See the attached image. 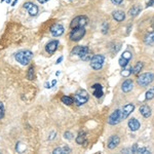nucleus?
Masks as SVG:
<instances>
[{
  "label": "nucleus",
  "instance_id": "nucleus-26",
  "mask_svg": "<svg viewBox=\"0 0 154 154\" xmlns=\"http://www.w3.org/2000/svg\"><path fill=\"white\" fill-rule=\"evenodd\" d=\"M27 78L29 80H33L34 79V67L33 66H30L28 69V72H27Z\"/></svg>",
  "mask_w": 154,
  "mask_h": 154
},
{
  "label": "nucleus",
  "instance_id": "nucleus-19",
  "mask_svg": "<svg viewBox=\"0 0 154 154\" xmlns=\"http://www.w3.org/2000/svg\"><path fill=\"white\" fill-rule=\"evenodd\" d=\"M144 43L147 44V45H153L154 44V32L151 31L148 35L145 36L144 38Z\"/></svg>",
  "mask_w": 154,
  "mask_h": 154
},
{
  "label": "nucleus",
  "instance_id": "nucleus-29",
  "mask_svg": "<svg viewBox=\"0 0 154 154\" xmlns=\"http://www.w3.org/2000/svg\"><path fill=\"white\" fill-rule=\"evenodd\" d=\"M128 62L130 61H128V60H125V59H123V58H121L120 57V59L118 60V63H119V66L120 67H125V66H128Z\"/></svg>",
  "mask_w": 154,
  "mask_h": 154
},
{
  "label": "nucleus",
  "instance_id": "nucleus-30",
  "mask_svg": "<svg viewBox=\"0 0 154 154\" xmlns=\"http://www.w3.org/2000/svg\"><path fill=\"white\" fill-rule=\"evenodd\" d=\"M136 153H142V154H147V153H150V151L148 150L147 148H139L137 149Z\"/></svg>",
  "mask_w": 154,
  "mask_h": 154
},
{
  "label": "nucleus",
  "instance_id": "nucleus-33",
  "mask_svg": "<svg viewBox=\"0 0 154 154\" xmlns=\"http://www.w3.org/2000/svg\"><path fill=\"white\" fill-rule=\"evenodd\" d=\"M108 24L107 23H104L103 24V27H102V32H103V34H107V32H108Z\"/></svg>",
  "mask_w": 154,
  "mask_h": 154
},
{
  "label": "nucleus",
  "instance_id": "nucleus-10",
  "mask_svg": "<svg viewBox=\"0 0 154 154\" xmlns=\"http://www.w3.org/2000/svg\"><path fill=\"white\" fill-rule=\"evenodd\" d=\"M24 8H26L28 11L29 14L31 17H35L37 14H38V6L35 5L32 2H27V3L24 4Z\"/></svg>",
  "mask_w": 154,
  "mask_h": 154
},
{
  "label": "nucleus",
  "instance_id": "nucleus-24",
  "mask_svg": "<svg viewBox=\"0 0 154 154\" xmlns=\"http://www.w3.org/2000/svg\"><path fill=\"white\" fill-rule=\"evenodd\" d=\"M143 67H144V64L142 62H138V63L136 64V66L133 68V74H138L140 71H142Z\"/></svg>",
  "mask_w": 154,
  "mask_h": 154
},
{
  "label": "nucleus",
  "instance_id": "nucleus-39",
  "mask_svg": "<svg viewBox=\"0 0 154 154\" xmlns=\"http://www.w3.org/2000/svg\"><path fill=\"white\" fill-rule=\"evenodd\" d=\"M17 3H18V0H14V1H12L11 2V6H14Z\"/></svg>",
  "mask_w": 154,
  "mask_h": 154
},
{
  "label": "nucleus",
  "instance_id": "nucleus-31",
  "mask_svg": "<svg viewBox=\"0 0 154 154\" xmlns=\"http://www.w3.org/2000/svg\"><path fill=\"white\" fill-rule=\"evenodd\" d=\"M64 138L67 139V140H72L73 139V135H72V133H70V131H66L64 134Z\"/></svg>",
  "mask_w": 154,
  "mask_h": 154
},
{
  "label": "nucleus",
  "instance_id": "nucleus-32",
  "mask_svg": "<svg viewBox=\"0 0 154 154\" xmlns=\"http://www.w3.org/2000/svg\"><path fill=\"white\" fill-rule=\"evenodd\" d=\"M4 116V106L2 104V102H0V119Z\"/></svg>",
  "mask_w": 154,
  "mask_h": 154
},
{
  "label": "nucleus",
  "instance_id": "nucleus-16",
  "mask_svg": "<svg viewBox=\"0 0 154 154\" xmlns=\"http://www.w3.org/2000/svg\"><path fill=\"white\" fill-rule=\"evenodd\" d=\"M140 122H139V120L138 119H136V118H131L128 120V128H130V130L131 131H138L139 128H140Z\"/></svg>",
  "mask_w": 154,
  "mask_h": 154
},
{
  "label": "nucleus",
  "instance_id": "nucleus-6",
  "mask_svg": "<svg viewBox=\"0 0 154 154\" xmlns=\"http://www.w3.org/2000/svg\"><path fill=\"white\" fill-rule=\"evenodd\" d=\"M91 67L94 70H100L104 65V62H105V58L102 54H95L94 57H91Z\"/></svg>",
  "mask_w": 154,
  "mask_h": 154
},
{
  "label": "nucleus",
  "instance_id": "nucleus-2",
  "mask_svg": "<svg viewBox=\"0 0 154 154\" xmlns=\"http://www.w3.org/2000/svg\"><path fill=\"white\" fill-rule=\"evenodd\" d=\"M14 58L21 65H28L33 58V53L31 51H21L16 54Z\"/></svg>",
  "mask_w": 154,
  "mask_h": 154
},
{
  "label": "nucleus",
  "instance_id": "nucleus-17",
  "mask_svg": "<svg viewBox=\"0 0 154 154\" xmlns=\"http://www.w3.org/2000/svg\"><path fill=\"white\" fill-rule=\"evenodd\" d=\"M112 17L116 22H122L125 19V12L122 11H115L112 12Z\"/></svg>",
  "mask_w": 154,
  "mask_h": 154
},
{
  "label": "nucleus",
  "instance_id": "nucleus-41",
  "mask_svg": "<svg viewBox=\"0 0 154 154\" xmlns=\"http://www.w3.org/2000/svg\"><path fill=\"white\" fill-rule=\"evenodd\" d=\"M56 84H57V80H54L53 82H51V85H53V86H54Z\"/></svg>",
  "mask_w": 154,
  "mask_h": 154
},
{
  "label": "nucleus",
  "instance_id": "nucleus-27",
  "mask_svg": "<svg viewBox=\"0 0 154 154\" xmlns=\"http://www.w3.org/2000/svg\"><path fill=\"white\" fill-rule=\"evenodd\" d=\"M146 100H152L154 98V88H151L150 89H148L147 91H146Z\"/></svg>",
  "mask_w": 154,
  "mask_h": 154
},
{
  "label": "nucleus",
  "instance_id": "nucleus-3",
  "mask_svg": "<svg viewBox=\"0 0 154 154\" xmlns=\"http://www.w3.org/2000/svg\"><path fill=\"white\" fill-rule=\"evenodd\" d=\"M89 95L85 89H79L75 93V95L73 97V102L76 104L77 106H82L86 102L88 101Z\"/></svg>",
  "mask_w": 154,
  "mask_h": 154
},
{
  "label": "nucleus",
  "instance_id": "nucleus-42",
  "mask_svg": "<svg viewBox=\"0 0 154 154\" xmlns=\"http://www.w3.org/2000/svg\"><path fill=\"white\" fill-rule=\"evenodd\" d=\"M6 2L7 3H11V0H6Z\"/></svg>",
  "mask_w": 154,
  "mask_h": 154
},
{
  "label": "nucleus",
  "instance_id": "nucleus-7",
  "mask_svg": "<svg viewBox=\"0 0 154 154\" xmlns=\"http://www.w3.org/2000/svg\"><path fill=\"white\" fill-rule=\"evenodd\" d=\"M88 23V19L85 16H79L73 19V21L70 24V28H77V27H85Z\"/></svg>",
  "mask_w": 154,
  "mask_h": 154
},
{
  "label": "nucleus",
  "instance_id": "nucleus-1",
  "mask_svg": "<svg viewBox=\"0 0 154 154\" xmlns=\"http://www.w3.org/2000/svg\"><path fill=\"white\" fill-rule=\"evenodd\" d=\"M72 54H76L80 59H82L83 61H88V60L91 59V54H89V48L88 46L85 45H78L75 46L72 51Z\"/></svg>",
  "mask_w": 154,
  "mask_h": 154
},
{
  "label": "nucleus",
  "instance_id": "nucleus-35",
  "mask_svg": "<svg viewBox=\"0 0 154 154\" xmlns=\"http://www.w3.org/2000/svg\"><path fill=\"white\" fill-rule=\"evenodd\" d=\"M123 0H111V2H112L113 4H115V5H119V4L122 3Z\"/></svg>",
  "mask_w": 154,
  "mask_h": 154
},
{
  "label": "nucleus",
  "instance_id": "nucleus-11",
  "mask_svg": "<svg viewBox=\"0 0 154 154\" xmlns=\"http://www.w3.org/2000/svg\"><path fill=\"white\" fill-rule=\"evenodd\" d=\"M119 143H120V138L118 136H111L108 140V143H107V147L112 150V149H115L117 147Z\"/></svg>",
  "mask_w": 154,
  "mask_h": 154
},
{
  "label": "nucleus",
  "instance_id": "nucleus-36",
  "mask_svg": "<svg viewBox=\"0 0 154 154\" xmlns=\"http://www.w3.org/2000/svg\"><path fill=\"white\" fill-rule=\"evenodd\" d=\"M54 138H56V133H54V131H53V133L51 134V136L48 137V140L51 141V140H54Z\"/></svg>",
  "mask_w": 154,
  "mask_h": 154
},
{
  "label": "nucleus",
  "instance_id": "nucleus-13",
  "mask_svg": "<svg viewBox=\"0 0 154 154\" xmlns=\"http://www.w3.org/2000/svg\"><path fill=\"white\" fill-rule=\"evenodd\" d=\"M58 46H59V41L58 40H51V41H49L48 43L46 44V46H45L46 53L49 54H53L54 51H57Z\"/></svg>",
  "mask_w": 154,
  "mask_h": 154
},
{
  "label": "nucleus",
  "instance_id": "nucleus-25",
  "mask_svg": "<svg viewBox=\"0 0 154 154\" xmlns=\"http://www.w3.org/2000/svg\"><path fill=\"white\" fill-rule=\"evenodd\" d=\"M85 139H86V136L84 133H80L78 136L76 137V143L79 144V145H81V144H83L85 142Z\"/></svg>",
  "mask_w": 154,
  "mask_h": 154
},
{
  "label": "nucleus",
  "instance_id": "nucleus-34",
  "mask_svg": "<svg viewBox=\"0 0 154 154\" xmlns=\"http://www.w3.org/2000/svg\"><path fill=\"white\" fill-rule=\"evenodd\" d=\"M154 4V0H146V7H150Z\"/></svg>",
  "mask_w": 154,
  "mask_h": 154
},
{
  "label": "nucleus",
  "instance_id": "nucleus-38",
  "mask_svg": "<svg viewBox=\"0 0 154 154\" xmlns=\"http://www.w3.org/2000/svg\"><path fill=\"white\" fill-rule=\"evenodd\" d=\"M48 0H38V2L39 3H41V4H43V3H46V2H48Z\"/></svg>",
  "mask_w": 154,
  "mask_h": 154
},
{
  "label": "nucleus",
  "instance_id": "nucleus-20",
  "mask_svg": "<svg viewBox=\"0 0 154 154\" xmlns=\"http://www.w3.org/2000/svg\"><path fill=\"white\" fill-rule=\"evenodd\" d=\"M70 152H71V149L67 147V146H65V147H58L53 151L54 154H64V153H70Z\"/></svg>",
  "mask_w": 154,
  "mask_h": 154
},
{
  "label": "nucleus",
  "instance_id": "nucleus-5",
  "mask_svg": "<svg viewBox=\"0 0 154 154\" xmlns=\"http://www.w3.org/2000/svg\"><path fill=\"white\" fill-rule=\"evenodd\" d=\"M154 81V73L148 72V73L141 74L137 79V82L140 86H147Z\"/></svg>",
  "mask_w": 154,
  "mask_h": 154
},
{
  "label": "nucleus",
  "instance_id": "nucleus-43",
  "mask_svg": "<svg viewBox=\"0 0 154 154\" xmlns=\"http://www.w3.org/2000/svg\"><path fill=\"white\" fill-rule=\"evenodd\" d=\"M3 1H5V0H1V2H3Z\"/></svg>",
  "mask_w": 154,
  "mask_h": 154
},
{
  "label": "nucleus",
  "instance_id": "nucleus-37",
  "mask_svg": "<svg viewBox=\"0 0 154 154\" xmlns=\"http://www.w3.org/2000/svg\"><path fill=\"white\" fill-rule=\"evenodd\" d=\"M62 61H63V57H60V58H59L58 60H57V63H56V64H60Z\"/></svg>",
  "mask_w": 154,
  "mask_h": 154
},
{
  "label": "nucleus",
  "instance_id": "nucleus-15",
  "mask_svg": "<svg viewBox=\"0 0 154 154\" xmlns=\"http://www.w3.org/2000/svg\"><path fill=\"white\" fill-rule=\"evenodd\" d=\"M91 89H93V95L96 97V98H101L103 96V88H102L101 84L96 83L91 86Z\"/></svg>",
  "mask_w": 154,
  "mask_h": 154
},
{
  "label": "nucleus",
  "instance_id": "nucleus-23",
  "mask_svg": "<svg viewBox=\"0 0 154 154\" xmlns=\"http://www.w3.org/2000/svg\"><path fill=\"white\" fill-rule=\"evenodd\" d=\"M62 103L65 104V105H72L73 104V98H71V97H68V96H63L61 99Z\"/></svg>",
  "mask_w": 154,
  "mask_h": 154
},
{
  "label": "nucleus",
  "instance_id": "nucleus-22",
  "mask_svg": "<svg viewBox=\"0 0 154 154\" xmlns=\"http://www.w3.org/2000/svg\"><path fill=\"white\" fill-rule=\"evenodd\" d=\"M133 74V68H131V66H125L123 67L122 71H121V76L123 77H128L130 75H131Z\"/></svg>",
  "mask_w": 154,
  "mask_h": 154
},
{
  "label": "nucleus",
  "instance_id": "nucleus-9",
  "mask_svg": "<svg viewBox=\"0 0 154 154\" xmlns=\"http://www.w3.org/2000/svg\"><path fill=\"white\" fill-rule=\"evenodd\" d=\"M64 31H65L64 27L62 26V25H60V24H54V26L51 28V35L54 36V37H60L61 35H63V34H64Z\"/></svg>",
  "mask_w": 154,
  "mask_h": 154
},
{
  "label": "nucleus",
  "instance_id": "nucleus-8",
  "mask_svg": "<svg viewBox=\"0 0 154 154\" xmlns=\"http://www.w3.org/2000/svg\"><path fill=\"white\" fill-rule=\"evenodd\" d=\"M122 119H123L122 118V112H121V110L117 109V110H115L110 116H109L108 123L110 125H118Z\"/></svg>",
  "mask_w": 154,
  "mask_h": 154
},
{
  "label": "nucleus",
  "instance_id": "nucleus-14",
  "mask_svg": "<svg viewBox=\"0 0 154 154\" xmlns=\"http://www.w3.org/2000/svg\"><path fill=\"white\" fill-rule=\"evenodd\" d=\"M133 88H134V83L131 79H126L121 84V89H122L123 93H128V91H131L133 89Z\"/></svg>",
  "mask_w": 154,
  "mask_h": 154
},
{
  "label": "nucleus",
  "instance_id": "nucleus-40",
  "mask_svg": "<svg viewBox=\"0 0 154 154\" xmlns=\"http://www.w3.org/2000/svg\"><path fill=\"white\" fill-rule=\"evenodd\" d=\"M45 88H51V84H49L48 82H46V83H45Z\"/></svg>",
  "mask_w": 154,
  "mask_h": 154
},
{
  "label": "nucleus",
  "instance_id": "nucleus-4",
  "mask_svg": "<svg viewBox=\"0 0 154 154\" xmlns=\"http://www.w3.org/2000/svg\"><path fill=\"white\" fill-rule=\"evenodd\" d=\"M85 35V29L84 27H77L71 30L70 34H69V38L71 41H79L83 38Z\"/></svg>",
  "mask_w": 154,
  "mask_h": 154
},
{
  "label": "nucleus",
  "instance_id": "nucleus-18",
  "mask_svg": "<svg viewBox=\"0 0 154 154\" xmlns=\"http://www.w3.org/2000/svg\"><path fill=\"white\" fill-rule=\"evenodd\" d=\"M140 113L142 114L143 117L148 118L151 116V113L152 112H151V108L148 105H143L140 107Z\"/></svg>",
  "mask_w": 154,
  "mask_h": 154
},
{
  "label": "nucleus",
  "instance_id": "nucleus-21",
  "mask_svg": "<svg viewBox=\"0 0 154 154\" xmlns=\"http://www.w3.org/2000/svg\"><path fill=\"white\" fill-rule=\"evenodd\" d=\"M141 11H142V9H141V7L139 5H134L130 11H128V14H130L131 17H136L140 14Z\"/></svg>",
  "mask_w": 154,
  "mask_h": 154
},
{
  "label": "nucleus",
  "instance_id": "nucleus-28",
  "mask_svg": "<svg viewBox=\"0 0 154 154\" xmlns=\"http://www.w3.org/2000/svg\"><path fill=\"white\" fill-rule=\"evenodd\" d=\"M121 58L128 60V61H131V60L133 59V54H131V51H123V54H122V56H121Z\"/></svg>",
  "mask_w": 154,
  "mask_h": 154
},
{
  "label": "nucleus",
  "instance_id": "nucleus-12",
  "mask_svg": "<svg viewBox=\"0 0 154 154\" xmlns=\"http://www.w3.org/2000/svg\"><path fill=\"white\" fill-rule=\"evenodd\" d=\"M134 110H135V105H134V104H131V103L126 104L125 106H123L122 110H121V112H122V118L123 119L128 118Z\"/></svg>",
  "mask_w": 154,
  "mask_h": 154
}]
</instances>
